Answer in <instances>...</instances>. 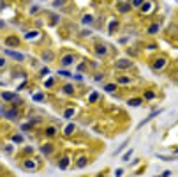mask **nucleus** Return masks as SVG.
<instances>
[{"instance_id":"obj_1","label":"nucleus","mask_w":178,"mask_h":177,"mask_svg":"<svg viewBox=\"0 0 178 177\" xmlns=\"http://www.w3.org/2000/svg\"><path fill=\"white\" fill-rule=\"evenodd\" d=\"M155 11H157V2L155 0H145V4L141 6V9L138 12H139L141 16H152Z\"/></svg>"},{"instance_id":"obj_2","label":"nucleus","mask_w":178,"mask_h":177,"mask_svg":"<svg viewBox=\"0 0 178 177\" xmlns=\"http://www.w3.org/2000/svg\"><path fill=\"white\" fill-rule=\"evenodd\" d=\"M167 64H169V60H167V57H166V55H157L155 59L152 60V69H153L155 73L164 71Z\"/></svg>"},{"instance_id":"obj_3","label":"nucleus","mask_w":178,"mask_h":177,"mask_svg":"<svg viewBox=\"0 0 178 177\" xmlns=\"http://www.w3.org/2000/svg\"><path fill=\"white\" fill-rule=\"evenodd\" d=\"M74 60H76V55L72 53V51H65V53L60 55V66L64 67V69L71 67L72 64H74Z\"/></svg>"},{"instance_id":"obj_4","label":"nucleus","mask_w":178,"mask_h":177,"mask_svg":"<svg viewBox=\"0 0 178 177\" xmlns=\"http://www.w3.org/2000/svg\"><path fill=\"white\" fill-rule=\"evenodd\" d=\"M21 166L25 168V170L34 172V170H37V168H39V163H37V160L32 156V158H23V160H21Z\"/></svg>"},{"instance_id":"obj_5","label":"nucleus","mask_w":178,"mask_h":177,"mask_svg":"<svg viewBox=\"0 0 178 177\" xmlns=\"http://www.w3.org/2000/svg\"><path fill=\"white\" fill-rule=\"evenodd\" d=\"M4 44H6V46H9V48H20V46H21L20 36H14V34L7 36V37L4 39Z\"/></svg>"},{"instance_id":"obj_6","label":"nucleus","mask_w":178,"mask_h":177,"mask_svg":"<svg viewBox=\"0 0 178 177\" xmlns=\"http://www.w3.org/2000/svg\"><path fill=\"white\" fill-rule=\"evenodd\" d=\"M41 60L46 62V64H49V62L57 60V55H55V51L51 50V48H44V50L41 51Z\"/></svg>"},{"instance_id":"obj_7","label":"nucleus","mask_w":178,"mask_h":177,"mask_svg":"<svg viewBox=\"0 0 178 177\" xmlns=\"http://www.w3.org/2000/svg\"><path fill=\"white\" fill-rule=\"evenodd\" d=\"M94 53H95L97 57H101V59H104V57L108 55V44L97 43L95 46H94Z\"/></svg>"},{"instance_id":"obj_8","label":"nucleus","mask_w":178,"mask_h":177,"mask_svg":"<svg viewBox=\"0 0 178 177\" xmlns=\"http://www.w3.org/2000/svg\"><path fill=\"white\" fill-rule=\"evenodd\" d=\"M115 67L116 69H130L132 67V60H129V59H118L115 62Z\"/></svg>"},{"instance_id":"obj_9","label":"nucleus","mask_w":178,"mask_h":177,"mask_svg":"<svg viewBox=\"0 0 178 177\" xmlns=\"http://www.w3.org/2000/svg\"><path fill=\"white\" fill-rule=\"evenodd\" d=\"M2 115L7 117V119H11V121H14V119H18V108H4L2 110Z\"/></svg>"},{"instance_id":"obj_10","label":"nucleus","mask_w":178,"mask_h":177,"mask_svg":"<svg viewBox=\"0 0 178 177\" xmlns=\"http://www.w3.org/2000/svg\"><path fill=\"white\" fill-rule=\"evenodd\" d=\"M39 37H43V34L39 30H28V32H25V39L27 41H37Z\"/></svg>"},{"instance_id":"obj_11","label":"nucleus","mask_w":178,"mask_h":177,"mask_svg":"<svg viewBox=\"0 0 178 177\" xmlns=\"http://www.w3.org/2000/svg\"><path fill=\"white\" fill-rule=\"evenodd\" d=\"M118 27H120L118 18H111V20H109V23H108V34H115Z\"/></svg>"},{"instance_id":"obj_12","label":"nucleus","mask_w":178,"mask_h":177,"mask_svg":"<svg viewBox=\"0 0 178 177\" xmlns=\"http://www.w3.org/2000/svg\"><path fill=\"white\" fill-rule=\"evenodd\" d=\"M130 9H132V7H130L129 2H120V4H116V11H118L120 14H127Z\"/></svg>"},{"instance_id":"obj_13","label":"nucleus","mask_w":178,"mask_h":177,"mask_svg":"<svg viewBox=\"0 0 178 177\" xmlns=\"http://www.w3.org/2000/svg\"><path fill=\"white\" fill-rule=\"evenodd\" d=\"M0 98L6 101V103H14V101L18 99V96L14 94V92H6V90H4V92L0 94Z\"/></svg>"},{"instance_id":"obj_14","label":"nucleus","mask_w":178,"mask_h":177,"mask_svg":"<svg viewBox=\"0 0 178 177\" xmlns=\"http://www.w3.org/2000/svg\"><path fill=\"white\" fill-rule=\"evenodd\" d=\"M69 165H71V158L67 154H64V156H60V160H58V166L62 168V170H65V168H69Z\"/></svg>"},{"instance_id":"obj_15","label":"nucleus","mask_w":178,"mask_h":177,"mask_svg":"<svg viewBox=\"0 0 178 177\" xmlns=\"http://www.w3.org/2000/svg\"><path fill=\"white\" fill-rule=\"evenodd\" d=\"M4 53H6V57H11V59H16V60H20L21 62L25 57L21 55V53H18V51H12V50H9V48H6L4 50Z\"/></svg>"},{"instance_id":"obj_16","label":"nucleus","mask_w":178,"mask_h":177,"mask_svg":"<svg viewBox=\"0 0 178 177\" xmlns=\"http://www.w3.org/2000/svg\"><path fill=\"white\" fill-rule=\"evenodd\" d=\"M130 83H132V78L130 76H124V74L116 76V85H130Z\"/></svg>"},{"instance_id":"obj_17","label":"nucleus","mask_w":178,"mask_h":177,"mask_svg":"<svg viewBox=\"0 0 178 177\" xmlns=\"http://www.w3.org/2000/svg\"><path fill=\"white\" fill-rule=\"evenodd\" d=\"M74 115H76V106H69V108H65L64 113H62V117H64V119H67V121H69V119H72Z\"/></svg>"},{"instance_id":"obj_18","label":"nucleus","mask_w":178,"mask_h":177,"mask_svg":"<svg viewBox=\"0 0 178 177\" xmlns=\"http://www.w3.org/2000/svg\"><path fill=\"white\" fill-rule=\"evenodd\" d=\"M161 30V23H152V25H148V28H146V34H150V36H155L157 32Z\"/></svg>"},{"instance_id":"obj_19","label":"nucleus","mask_w":178,"mask_h":177,"mask_svg":"<svg viewBox=\"0 0 178 177\" xmlns=\"http://www.w3.org/2000/svg\"><path fill=\"white\" fill-rule=\"evenodd\" d=\"M57 133H58V129H57V126H53V124L46 126V129H44V135H46V136H49V138H51V136H55Z\"/></svg>"},{"instance_id":"obj_20","label":"nucleus","mask_w":178,"mask_h":177,"mask_svg":"<svg viewBox=\"0 0 178 177\" xmlns=\"http://www.w3.org/2000/svg\"><path fill=\"white\" fill-rule=\"evenodd\" d=\"M41 151H43V154H48L49 156L55 151V145L53 144H43V145H41Z\"/></svg>"},{"instance_id":"obj_21","label":"nucleus","mask_w":178,"mask_h":177,"mask_svg":"<svg viewBox=\"0 0 178 177\" xmlns=\"http://www.w3.org/2000/svg\"><path fill=\"white\" fill-rule=\"evenodd\" d=\"M86 165H88V158L86 156H80L78 161H76V168H85Z\"/></svg>"},{"instance_id":"obj_22","label":"nucleus","mask_w":178,"mask_h":177,"mask_svg":"<svg viewBox=\"0 0 178 177\" xmlns=\"http://www.w3.org/2000/svg\"><path fill=\"white\" fill-rule=\"evenodd\" d=\"M62 92H64V94H67V96H72L76 90H74V87H72L71 83H65V85H62Z\"/></svg>"},{"instance_id":"obj_23","label":"nucleus","mask_w":178,"mask_h":177,"mask_svg":"<svg viewBox=\"0 0 178 177\" xmlns=\"http://www.w3.org/2000/svg\"><path fill=\"white\" fill-rule=\"evenodd\" d=\"M81 23H83V25H92V23H94V14H88V12H86V14H83Z\"/></svg>"},{"instance_id":"obj_24","label":"nucleus","mask_w":178,"mask_h":177,"mask_svg":"<svg viewBox=\"0 0 178 177\" xmlns=\"http://www.w3.org/2000/svg\"><path fill=\"white\" fill-rule=\"evenodd\" d=\"M129 4H130V7H132V9L139 11V9H141V6L145 4V0H129Z\"/></svg>"},{"instance_id":"obj_25","label":"nucleus","mask_w":178,"mask_h":177,"mask_svg":"<svg viewBox=\"0 0 178 177\" xmlns=\"http://www.w3.org/2000/svg\"><path fill=\"white\" fill-rule=\"evenodd\" d=\"M74 131H76V124H69V126H65L64 135H65V136H71V135H72Z\"/></svg>"},{"instance_id":"obj_26","label":"nucleus","mask_w":178,"mask_h":177,"mask_svg":"<svg viewBox=\"0 0 178 177\" xmlns=\"http://www.w3.org/2000/svg\"><path fill=\"white\" fill-rule=\"evenodd\" d=\"M116 88H118L116 83H106V85H104V90H106V92H111V94H113Z\"/></svg>"},{"instance_id":"obj_27","label":"nucleus","mask_w":178,"mask_h":177,"mask_svg":"<svg viewBox=\"0 0 178 177\" xmlns=\"http://www.w3.org/2000/svg\"><path fill=\"white\" fill-rule=\"evenodd\" d=\"M127 103H129V106H139L141 103H143V99H141V98H130Z\"/></svg>"},{"instance_id":"obj_28","label":"nucleus","mask_w":178,"mask_h":177,"mask_svg":"<svg viewBox=\"0 0 178 177\" xmlns=\"http://www.w3.org/2000/svg\"><path fill=\"white\" fill-rule=\"evenodd\" d=\"M64 2H65V0H53V7H55V9H62V7L65 6Z\"/></svg>"},{"instance_id":"obj_29","label":"nucleus","mask_w":178,"mask_h":177,"mask_svg":"<svg viewBox=\"0 0 178 177\" xmlns=\"http://www.w3.org/2000/svg\"><path fill=\"white\" fill-rule=\"evenodd\" d=\"M153 98H155V92H153V90H145V99H153Z\"/></svg>"},{"instance_id":"obj_30","label":"nucleus","mask_w":178,"mask_h":177,"mask_svg":"<svg viewBox=\"0 0 178 177\" xmlns=\"http://www.w3.org/2000/svg\"><path fill=\"white\" fill-rule=\"evenodd\" d=\"M132 152H134V149H129V151H127V152H125L124 156H122V160H124V161H129V158L132 156Z\"/></svg>"},{"instance_id":"obj_31","label":"nucleus","mask_w":178,"mask_h":177,"mask_svg":"<svg viewBox=\"0 0 178 177\" xmlns=\"http://www.w3.org/2000/svg\"><path fill=\"white\" fill-rule=\"evenodd\" d=\"M32 98L35 101H43L44 99V94H43V92H35V94H32Z\"/></svg>"},{"instance_id":"obj_32","label":"nucleus","mask_w":178,"mask_h":177,"mask_svg":"<svg viewBox=\"0 0 178 177\" xmlns=\"http://www.w3.org/2000/svg\"><path fill=\"white\" fill-rule=\"evenodd\" d=\"M12 140H14L16 144H23V136H21V135H18V133H16V135H12Z\"/></svg>"},{"instance_id":"obj_33","label":"nucleus","mask_w":178,"mask_h":177,"mask_svg":"<svg viewBox=\"0 0 178 177\" xmlns=\"http://www.w3.org/2000/svg\"><path fill=\"white\" fill-rule=\"evenodd\" d=\"M58 74H60V76H64V78L71 76V73L67 71V69H62V67H60V69H58Z\"/></svg>"},{"instance_id":"obj_34","label":"nucleus","mask_w":178,"mask_h":177,"mask_svg":"<svg viewBox=\"0 0 178 177\" xmlns=\"http://www.w3.org/2000/svg\"><path fill=\"white\" fill-rule=\"evenodd\" d=\"M55 85V80L53 78H48V80H46V82H44V87L48 88V87H53Z\"/></svg>"},{"instance_id":"obj_35","label":"nucleus","mask_w":178,"mask_h":177,"mask_svg":"<svg viewBox=\"0 0 178 177\" xmlns=\"http://www.w3.org/2000/svg\"><path fill=\"white\" fill-rule=\"evenodd\" d=\"M27 154H34V149H32V147H25V149H23L21 156H27Z\"/></svg>"},{"instance_id":"obj_36","label":"nucleus","mask_w":178,"mask_h":177,"mask_svg":"<svg viewBox=\"0 0 178 177\" xmlns=\"http://www.w3.org/2000/svg\"><path fill=\"white\" fill-rule=\"evenodd\" d=\"M6 67H7V60L0 57V71H2V69H6Z\"/></svg>"},{"instance_id":"obj_37","label":"nucleus","mask_w":178,"mask_h":177,"mask_svg":"<svg viewBox=\"0 0 178 177\" xmlns=\"http://www.w3.org/2000/svg\"><path fill=\"white\" fill-rule=\"evenodd\" d=\"M97 98H99L97 92H92V96H88V101H97Z\"/></svg>"},{"instance_id":"obj_38","label":"nucleus","mask_w":178,"mask_h":177,"mask_svg":"<svg viewBox=\"0 0 178 177\" xmlns=\"http://www.w3.org/2000/svg\"><path fill=\"white\" fill-rule=\"evenodd\" d=\"M48 74H49V69H46V67L41 69V76H48Z\"/></svg>"},{"instance_id":"obj_39","label":"nucleus","mask_w":178,"mask_h":177,"mask_svg":"<svg viewBox=\"0 0 178 177\" xmlns=\"http://www.w3.org/2000/svg\"><path fill=\"white\" fill-rule=\"evenodd\" d=\"M81 36H83V37H88V36H92V32H90V30H83Z\"/></svg>"},{"instance_id":"obj_40","label":"nucleus","mask_w":178,"mask_h":177,"mask_svg":"<svg viewBox=\"0 0 178 177\" xmlns=\"http://www.w3.org/2000/svg\"><path fill=\"white\" fill-rule=\"evenodd\" d=\"M115 175H116V177H122V175H124V170H122V168H118V170L115 172Z\"/></svg>"},{"instance_id":"obj_41","label":"nucleus","mask_w":178,"mask_h":177,"mask_svg":"<svg viewBox=\"0 0 178 177\" xmlns=\"http://www.w3.org/2000/svg\"><path fill=\"white\" fill-rule=\"evenodd\" d=\"M115 2H116V4H120V2H127V0H115Z\"/></svg>"}]
</instances>
